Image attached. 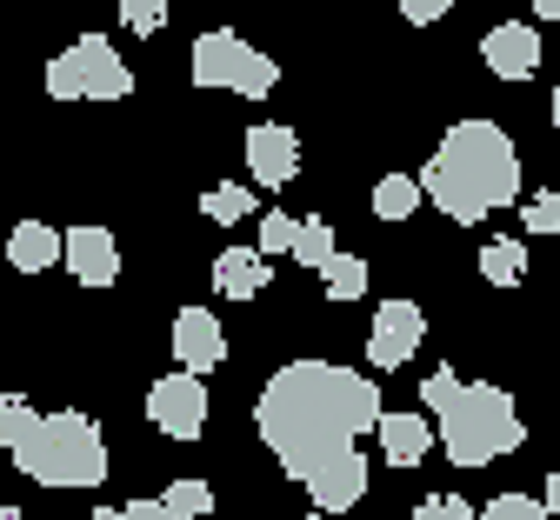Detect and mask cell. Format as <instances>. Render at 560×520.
I'll list each match as a JSON object with an SVG mask.
<instances>
[{"label":"cell","mask_w":560,"mask_h":520,"mask_svg":"<svg viewBox=\"0 0 560 520\" xmlns=\"http://www.w3.org/2000/svg\"><path fill=\"white\" fill-rule=\"evenodd\" d=\"M0 520H27V513H21V507H0Z\"/></svg>","instance_id":"e575fe53"},{"label":"cell","mask_w":560,"mask_h":520,"mask_svg":"<svg viewBox=\"0 0 560 520\" xmlns=\"http://www.w3.org/2000/svg\"><path fill=\"white\" fill-rule=\"evenodd\" d=\"M60 261L81 287H114L120 280V241L107 228H67L60 234Z\"/></svg>","instance_id":"30bf717a"},{"label":"cell","mask_w":560,"mask_h":520,"mask_svg":"<svg viewBox=\"0 0 560 520\" xmlns=\"http://www.w3.org/2000/svg\"><path fill=\"white\" fill-rule=\"evenodd\" d=\"M120 21H127V34L154 41V34L167 27V0H120Z\"/></svg>","instance_id":"603a6c76"},{"label":"cell","mask_w":560,"mask_h":520,"mask_svg":"<svg viewBox=\"0 0 560 520\" xmlns=\"http://www.w3.org/2000/svg\"><path fill=\"white\" fill-rule=\"evenodd\" d=\"M27 427H34V407L21 401V394H0V448H21V440H27Z\"/></svg>","instance_id":"cb8c5ba5"},{"label":"cell","mask_w":560,"mask_h":520,"mask_svg":"<svg viewBox=\"0 0 560 520\" xmlns=\"http://www.w3.org/2000/svg\"><path fill=\"white\" fill-rule=\"evenodd\" d=\"M148 420L167 440H200L207 434V381L200 374H161L148 388Z\"/></svg>","instance_id":"52a82bcc"},{"label":"cell","mask_w":560,"mask_h":520,"mask_svg":"<svg viewBox=\"0 0 560 520\" xmlns=\"http://www.w3.org/2000/svg\"><path fill=\"white\" fill-rule=\"evenodd\" d=\"M174 360H180V374H200V381L228 360V327L214 321V308H180L174 314Z\"/></svg>","instance_id":"9c48e42d"},{"label":"cell","mask_w":560,"mask_h":520,"mask_svg":"<svg viewBox=\"0 0 560 520\" xmlns=\"http://www.w3.org/2000/svg\"><path fill=\"white\" fill-rule=\"evenodd\" d=\"M200 213L214 220V228H234V220H247V213H254V194L228 181V187H214V194H200Z\"/></svg>","instance_id":"7402d4cb"},{"label":"cell","mask_w":560,"mask_h":520,"mask_svg":"<svg viewBox=\"0 0 560 520\" xmlns=\"http://www.w3.org/2000/svg\"><path fill=\"white\" fill-rule=\"evenodd\" d=\"M434 440H441V454L454 461V467H487V461H501V454H514L521 440H527V420H521V407H514V394L508 388H494V381H460L441 407H434Z\"/></svg>","instance_id":"3957f363"},{"label":"cell","mask_w":560,"mask_h":520,"mask_svg":"<svg viewBox=\"0 0 560 520\" xmlns=\"http://www.w3.org/2000/svg\"><path fill=\"white\" fill-rule=\"evenodd\" d=\"M374 434H381V454H387V467H420L434 454V420L428 414H381L374 420Z\"/></svg>","instance_id":"5bb4252c"},{"label":"cell","mask_w":560,"mask_h":520,"mask_svg":"<svg viewBox=\"0 0 560 520\" xmlns=\"http://www.w3.org/2000/svg\"><path fill=\"white\" fill-rule=\"evenodd\" d=\"M120 520H167V507H161V500H127Z\"/></svg>","instance_id":"4dcf8cb0"},{"label":"cell","mask_w":560,"mask_h":520,"mask_svg":"<svg viewBox=\"0 0 560 520\" xmlns=\"http://www.w3.org/2000/svg\"><path fill=\"white\" fill-rule=\"evenodd\" d=\"M214 287L228 293V301H260V293L273 287V267L254 247H228V254H214Z\"/></svg>","instance_id":"9a60e30c"},{"label":"cell","mask_w":560,"mask_h":520,"mask_svg":"<svg viewBox=\"0 0 560 520\" xmlns=\"http://www.w3.org/2000/svg\"><path fill=\"white\" fill-rule=\"evenodd\" d=\"M47 94L54 101H127L133 94V67L114 54V41L81 34L67 54L47 60Z\"/></svg>","instance_id":"8992f818"},{"label":"cell","mask_w":560,"mask_h":520,"mask_svg":"<svg viewBox=\"0 0 560 520\" xmlns=\"http://www.w3.org/2000/svg\"><path fill=\"white\" fill-rule=\"evenodd\" d=\"M413 207H420V181H413V174H387V181L374 187V213H381V220H407Z\"/></svg>","instance_id":"44dd1931"},{"label":"cell","mask_w":560,"mask_h":520,"mask_svg":"<svg viewBox=\"0 0 560 520\" xmlns=\"http://www.w3.org/2000/svg\"><path fill=\"white\" fill-rule=\"evenodd\" d=\"M480 520H547V507L534 494H494V500L480 507Z\"/></svg>","instance_id":"4316f807"},{"label":"cell","mask_w":560,"mask_h":520,"mask_svg":"<svg viewBox=\"0 0 560 520\" xmlns=\"http://www.w3.org/2000/svg\"><path fill=\"white\" fill-rule=\"evenodd\" d=\"M320 280H327V301H361V293H368V261H354V254H334Z\"/></svg>","instance_id":"ffe728a7"},{"label":"cell","mask_w":560,"mask_h":520,"mask_svg":"<svg viewBox=\"0 0 560 520\" xmlns=\"http://www.w3.org/2000/svg\"><path fill=\"white\" fill-rule=\"evenodd\" d=\"M301 520H334V513H301Z\"/></svg>","instance_id":"8d00e7d4"},{"label":"cell","mask_w":560,"mask_h":520,"mask_svg":"<svg viewBox=\"0 0 560 520\" xmlns=\"http://www.w3.org/2000/svg\"><path fill=\"white\" fill-rule=\"evenodd\" d=\"M161 507H167V520H207V513H214V487H207V481H174L161 494Z\"/></svg>","instance_id":"d6986e66"},{"label":"cell","mask_w":560,"mask_h":520,"mask_svg":"<svg viewBox=\"0 0 560 520\" xmlns=\"http://www.w3.org/2000/svg\"><path fill=\"white\" fill-rule=\"evenodd\" d=\"M521 220H527V234H560V194L540 187L534 200H521Z\"/></svg>","instance_id":"484cf974"},{"label":"cell","mask_w":560,"mask_h":520,"mask_svg":"<svg viewBox=\"0 0 560 520\" xmlns=\"http://www.w3.org/2000/svg\"><path fill=\"white\" fill-rule=\"evenodd\" d=\"M387 414L381 388L354 367H334V360H288L280 374L260 388L254 427L267 440V454L280 461V474L301 481L314 467H327L334 454H347L354 440Z\"/></svg>","instance_id":"6da1fadb"},{"label":"cell","mask_w":560,"mask_h":520,"mask_svg":"<svg viewBox=\"0 0 560 520\" xmlns=\"http://www.w3.org/2000/svg\"><path fill=\"white\" fill-rule=\"evenodd\" d=\"M521 274H527V247L521 241H487L480 247V280L487 287H514Z\"/></svg>","instance_id":"e0dca14e"},{"label":"cell","mask_w":560,"mask_h":520,"mask_svg":"<svg viewBox=\"0 0 560 520\" xmlns=\"http://www.w3.org/2000/svg\"><path fill=\"white\" fill-rule=\"evenodd\" d=\"M247 167L260 187H288L301 174V134L294 127H280V120H260L247 134Z\"/></svg>","instance_id":"7c38bea8"},{"label":"cell","mask_w":560,"mask_h":520,"mask_svg":"<svg viewBox=\"0 0 560 520\" xmlns=\"http://www.w3.org/2000/svg\"><path fill=\"white\" fill-rule=\"evenodd\" d=\"M394 8H400L413 27H434V21H447V8H454V0H394Z\"/></svg>","instance_id":"f546056e"},{"label":"cell","mask_w":560,"mask_h":520,"mask_svg":"<svg viewBox=\"0 0 560 520\" xmlns=\"http://www.w3.org/2000/svg\"><path fill=\"white\" fill-rule=\"evenodd\" d=\"M294 228H301L294 213H260V247H254V254H260V261H267V254H294Z\"/></svg>","instance_id":"d4e9b609"},{"label":"cell","mask_w":560,"mask_h":520,"mask_svg":"<svg viewBox=\"0 0 560 520\" xmlns=\"http://www.w3.org/2000/svg\"><path fill=\"white\" fill-rule=\"evenodd\" d=\"M187 73H194V88H207V94H241V101H260V94L280 88V60L260 54V47H247L234 27H207L194 41Z\"/></svg>","instance_id":"5b68a950"},{"label":"cell","mask_w":560,"mask_h":520,"mask_svg":"<svg viewBox=\"0 0 560 520\" xmlns=\"http://www.w3.org/2000/svg\"><path fill=\"white\" fill-rule=\"evenodd\" d=\"M540 507H547V520H560V467L547 474V487H540Z\"/></svg>","instance_id":"1f68e13d"},{"label":"cell","mask_w":560,"mask_h":520,"mask_svg":"<svg viewBox=\"0 0 560 520\" xmlns=\"http://www.w3.org/2000/svg\"><path fill=\"white\" fill-rule=\"evenodd\" d=\"M454 388H460V374H454V367H434V374H428V381H420V407H428V414H434V407H441V401H447Z\"/></svg>","instance_id":"f1b7e54d"},{"label":"cell","mask_w":560,"mask_h":520,"mask_svg":"<svg viewBox=\"0 0 560 520\" xmlns=\"http://www.w3.org/2000/svg\"><path fill=\"white\" fill-rule=\"evenodd\" d=\"M534 14L540 21H560V0H534Z\"/></svg>","instance_id":"d6a6232c"},{"label":"cell","mask_w":560,"mask_h":520,"mask_svg":"<svg viewBox=\"0 0 560 520\" xmlns=\"http://www.w3.org/2000/svg\"><path fill=\"white\" fill-rule=\"evenodd\" d=\"M553 134H560V94H553Z\"/></svg>","instance_id":"d590c367"},{"label":"cell","mask_w":560,"mask_h":520,"mask_svg":"<svg viewBox=\"0 0 560 520\" xmlns=\"http://www.w3.org/2000/svg\"><path fill=\"white\" fill-rule=\"evenodd\" d=\"M340 247H334V228H327V220L314 213V220H301V228H294V261L301 267H314V274H327V261H334Z\"/></svg>","instance_id":"ac0fdd59"},{"label":"cell","mask_w":560,"mask_h":520,"mask_svg":"<svg viewBox=\"0 0 560 520\" xmlns=\"http://www.w3.org/2000/svg\"><path fill=\"white\" fill-rule=\"evenodd\" d=\"M420 334H428V314H420L413 301H381L374 308V334H368V360L381 367V374H394V367H407L420 354Z\"/></svg>","instance_id":"ba28073f"},{"label":"cell","mask_w":560,"mask_h":520,"mask_svg":"<svg viewBox=\"0 0 560 520\" xmlns=\"http://www.w3.org/2000/svg\"><path fill=\"white\" fill-rule=\"evenodd\" d=\"M420 200H434L460 228L521 200V154H514L508 127L501 120H454L434 147V161L420 167Z\"/></svg>","instance_id":"7a4b0ae2"},{"label":"cell","mask_w":560,"mask_h":520,"mask_svg":"<svg viewBox=\"0 0 560 520\" xmlns=\"http://www.w3.org/2000/svg\"><path fill=\"white\" fill-rule=\"evenodd\" d=\"M88 520H120V507H101V513H88Z\"/></svg>","instance_id":"836d02e7"},{"label":"cell","mask_w":560,"mask_h":520,"mask_svg":"<svg viewBox=\"0 0 560 520\" xmlns=\"http://www.w3.org/2000/svg\"><path fill=\"white\" fill-rule=\"evenodd\" d=\"M413 520H474V507L460 494H428V500L413 507Z\"/></svg>","instance_id":"83f0119b"},{"label":"cell","mask_w":560,"mask_h":520,"mask_svg":"<svg viewBox=\"0 0 560 520\" xmlns=\"http://www.w3.org/2000/svg\"><path fill=\"white\" fill-rule=\"evenodd\" d=\"M14 461L40 487H101L107 481V440L88 414H34Z\"/></svg>","instance_id":"277c9868"},{"label":"cell","mask_w":560,"mask_h":520,"mask_svg":"<svg viewBox=\"0 0 560 520\" xmlns=\"http://www.w3.org/2000/svg\"><path fill=\"white\" fill-rule=\"evenodd\" d=\"M480 60L494 81H534V67H540V34L527 21H501V27H487L480 41Z\"/></svg>","instance_id":"8fae6325"},{"label":"cell","mask_w":560,"mask_h":520,"mask_svg":"<svg viewBox=\"0 0 560 520\" xmlns=\"http://www.w3.org/2000/svg\"><path fill=\"white\" fill-rule=\"evenodd\" d=\"M8 261L21 274H47L60 261V228H47V220H21V228L8 234Z\"/></svg>","instance_id":"2e32d148"},{"label":"cell","mask_w":560,"mask_h":520,"mask_svg":"<svg viewBox=\"0 0 560 520\" xmlns=\"http://www.w3.org/2000/svg\"><path fill=\"white\" fill-rule=\"evenodd\" d=\"M307 487H314V513H347V507L368 494V454H361V448L334 454L327 467L307 474Z\"/></svg>","instance_id":"4fadbf2b"}]
</instances>
